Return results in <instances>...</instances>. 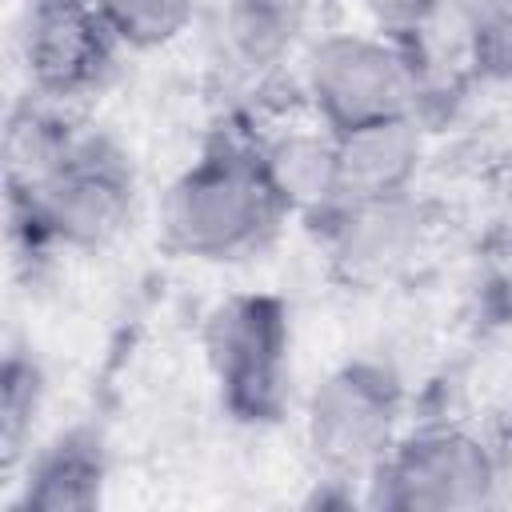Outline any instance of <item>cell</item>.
Listing matches in <instances>:
<instances>
[{
    "label": "cell",
    "instance_id": "6da1fadb",
    "mask_svg": "<svg viewBox=\"0 0 512 512\" xmlns=\"http://www.w3.org/2000/svg\"><path fill=\"white\" fill-rule=\"evenodd\" d=\"M260 116L232 112L160 200L164 248L204 264H232L264 252L288 224L284 204L264 180L256 156Z\"/></svg>",
    "mask_w": 512,
    "mask_h": 512
},
{
    "label": "cell",
    "instance_id": "7a4b0ae2",
    "mask_svg": "<svg viewBox=\"0 0 512 512\" xmlns=\"http://www.w3.org/2000/svg\"><path fill=\"white\" fill-rule=\"evenodd\" d=\"M136 216V168L128 148L84 124L64 160L32 188H8V244L16 264L48 268L60 252H100Z\"/></svg>",
    "mask_w": 512,
    "mask_h": 512
},
{
    "label": "cell",
    "instance_id": "3957f363",
    "mask_svg": "<svg viewBox=\"0 0 512 512\" xmlns=\"http://www.w3.org/2000/svg\"><path fill=\"white\" fill-rule=\"evenodd\" d=\"M420 68H424V36L392 40L372 28H356V32L312 36L292 76H296V100L308 108V116L332 128L336 136H344L364 124L416 116Z\"/></svg>",
    "mask_w": 512,
    "mask_h": 512
},
{
    "label": "cell",
    "instance_id": "277c9868",
    "mask_svg": "<svg viewBox=\"0 0 512 512\" xmlns=\"http://www.w3.org/2000/svg\"><path fill=\"white\" fill-rule=\"evenodd\" d=\"M408 388L396 364L380 356H348L328 368L304 400V444L316 476L360 484L404 432Z\"/></svg>",
    "mask_w": 512,
    "mask_h": 512
},
{
    "label": "cell",
    "instance_id": "5b68a950",
    "mask_svg": "<svg viewBox=\"0 0 512 512\" xmlns=\"http://www.w3.org/2000/svg\"><path fill=\"white\" fill-rule=\"evenodd\" d=\"M208 376L220 408L252 428L276 424L292 400V316L272 292H232L216 300L200 328Z\"/></svg>",
    "mask_w": 512,
    "mask_h": 512
},
{
    "label": "cell",
    "instance_id": "8992f818",
    "mask_svg": "<svg viewBox=\"0 0 512 512\" xmlns=\"http://www.w3.org/2000/svg\"><path fill=\"white\" fill-rule=\"evenodd\" d=\"M500 504L492 440L432 416L404 428L364 480V508L380 512H468Z\"/></svg>",
    "mask_w": 512,
    "mask_h": 512
},
{
    "label": "cell",
    "instance_id": "52a82bcc",
    "mask_svg": "<svg viewBox=\"0 0 512 512\" xmlns=\"http://www.w3.org/2000/svg\"><path fill=\"white\" fill-rule=\"evenodd\" d=\"M120 40L96 16L80 8H24L20 24V68L24 84L48 100L80 108L100 96L120 72Z\"/></svg>",
    "mask_w": 512,
    "mask_h": 512
},
{
    "label": "cell",
    "instance_id": "ba28073f",
    "mask_svg": "<svg viewBox=\"0 0 512 512\" xmlns=\"http://www.w3.org/2000/svg\"><path fill=\"white\" fill-rule=\"evenodd\" d=\"M328 268L356 288L404 276L432 240V212L416 192L384 200H344L316 228Z\"/></svg>",
    "mask_w": 512,
    "mask_h": 512
},
{
    "label": "cell",
    "instance_id": "9c48e42d",
    "mask_svg": "<svg viewBox=\"0 0 512 512\" xmlns=\"http://www.w3.org/2000/svg\"><path fill=\"white\" fill-rule=\"evenodd\" d=\"M316 0H220L216 52L232 80L252 96L292 76L300 52L312 40Z\"/></svg>",
    "mask_w": 512,
    "mask_h": 512
},
{
    "label": "cell",
    "instance_id": "30bf717a",
    "mask_svg": "<svg viewBox=\"0 0 512 512\" xmlns=\"http://www.w3.org/2000/svg\"><path fill=\"white\" fill-rule=\"evenodd\" d=\"M256 156L268 188L284 204L288 216L316 228L344 204L340 184V140L320 120H260Z\"/></svg>",
    "mask_w": 512,
    "mask_h": 512
},
{
    "label": "cell",
    "instance_id": "8fae6325",
    "mask_svg": "<svg viewBox=\"0 0 512 512\" xmlns=\"http://www.w3.org/2000/svg\"><path fill=\"white\" fill-rule=\"evenodd\" d=\"M20 492L12 508L20 512H88L104 504L108 488V448L88 424H72L32 448L20 464Z\"/></svg>",
    "mask_w": 512,
    "mask_h": 512
},
{
    "label": "cell",
    "instance_id": "7c38bea8",
    "mask_svg": "<svg viewBox=\"0 0 512 512\" xmlns=\"http://www.w3.org/2000/svg\"><path fill=\"white\" fill-rule=\"evenodd\" d=\"M340 140V184L344 200H384L416 192V176L428 152V128L416 116L364 124Z\"/></svg>",
    "mask_w": 512,
    "mask_h": 512
},
{
    "label": "cell",
    "instance_id": "4fadbf2b",
    "mask_svg": "<svg viewBox=\"0 0 512 512\" xmlns=\"http://www.w3.org/2000/svg\"><path fill=\"white\" fill-rule=\"evenodd\" d=\"M80 128H84L80 108L48 100L28 88L8 108V120H4V184L8 188L40 184L64 160Z\"/></svg>",
    "mask_w": 512,
    "mask_h": 512
},
{
    "label": "cell",
    "instance_id": "5bb4252c",
    "mask_svg": "<svg viewBox=\"0 0 512 512\" xmlns=\"http://www.w3.org/2000/svg\"><path fill=\"white\" fill-rule=\"evenodd\" d=\"M440 32L476 84H512V0H444Z\"/></svg>",
    "mask_w": 512,
    "mask_h": 512
},
{
    "label": "cell",
    "instance_id": "9a60e30c",
    "mask_svg": "<svg viewBox=\"0 0 512 512\" xmlns=\"http://www.w3.org/2000/svg\"><path fill=\"white\" fill-rule=\"evenodd\" d=\"M48 400V376L44 364L32 348L12 344L4 352V368H0V456H4V472L20 468L24 456L32 452V432L40 424Z\"/></svg>",
    "mask_w": 512,
    "mask_h": 512
},
{
    "label": "cell",
    "instance_id": "2e32d148",
    "mask_svg": "<svg viewBox=\"0 0 512 512\" xmlns=\"http://www.w3.org/2000/svg\"><path fill=\"white\" fill-rule=\"evenodd\" d=\"M124 52L172 48L196 20V0H92Z\"/></svg>",
    "mask_w": 512,
    "mask_h": 512
},
{
    "label": "cell",
    "instance_id": "e0dca14e",
    "mask_svg": "<svg viewBox=\"0 0 512 512\" xmlns=\"http://www.w3.org/2000/svg\"><path fill=\"white\" fill-rule=\"evenodd\" d=\"M364 24L392 40H420L440 28L444 0H352Z\"/></svg>",
    "mask_w": 512,
    "mask_h": 512
},
{
    "label": "cell",
    "instance_id": "ac0fdd59",
    "mask_svg": "<svg viewBox=\"0 0 512 512\" xmlns=\"http://www.w3.org/2000/svg\"><path fill=\"white\" fill-rule=\"evenodd\" d=\"M92 0H24V8H80Z\"/></svg>",
    "mask_w": 512,
    "mask_h": 512
},
{
    "label": "cell",
    "instance_id": "d6986e66",
    "mask_svg": "<svg viewBox=\"0 0 512 512\" xmlns=\"http://www.w3.org/2000/svg\"><path fill=\"white\" fill-rule=\"evenodd\" d=\"M508 184H512V148H508Z\"/></svg>",
    "mask_w": 512,
    "mask_h": 512
}]
</instances>
